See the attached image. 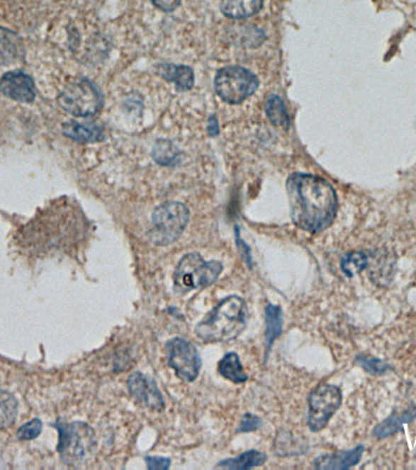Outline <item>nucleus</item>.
Here are the masks:
<instances>
[{"mask_svg": "<svg viewBox=\"0 0 416 470\" xmlns=\"http://www.w3.org/2000/svg\"><path fill=\"white\" fill-rule=\"evenodd\" d=\"M293 224L310 234H319L330 227L339 201L335 190L325 179L296 173L286 181Z\"/></svg>", "mask_w": 416, "mask_h": 470, "instance_id": "nucleus-1", "label": "nucleus"}, {"mask_svg": "<svg viewBox=\"0 0 416 470\" xmlns=\"http://www.w3.org/2000/svg\"><path fill=\"white\" fill-rule=\"evenodd\" d=\"M246 321L247 306L244 300L237 295H230L196 326L195 332L205 343L229 342L244 331Z\"/></svg>", "mask_w": 416, "mask_h": 470, "instance_id": "nucleus-2", "label": "nucleus"}, {"mask_svg": "<svg viewBox=\"0 0 416 470\" xmlns=\"http://www.w3.org/2000/svg\"><path fill=\"white\" fill-rule=\"evenodd\" d=\"M222 271L223 265L219 261H206L198 253H190L183 257L174 271V290L178 293H188L210 286Z\"/></svg>", "mask_w": 416, "mask_h": 470, "instance_id": "nucleus-3", "label": "nucleus"}, {"mask_svg": "<svg viewBox=\"0 0 416 470\" xmlns=\"http://www.w3.org/2000/svg\"><path fill=\"white\" fill-rule=\"evenodd\" d=\"M190 218L186 205L179 202H167L157 207L152 214L151 241L157 246L176 242L184 232Z\"/></svg>", "mask_w": 416, "mask_h": 470, "instance_id": "nucleus-4", "label": "nucleus"}, {"mask_svg": "<svg viewBox=\"0 0 416 470\" xmlns=\"http://www.w3.org/2000/svg\"><path fill=\"white\" fill-rule=\"evenodd\" d=\"M258 86L257 76L240 66H227L215 74V93L223 101L232 105L242 103L254 95Z\"/></svg>", "mask_w": 416, "mask_h": 470, "instance_id": "nucleus-5", "label": "nucleus"}, {"mask_svg": "<svg viewBox=\"0 0 416 470\" xmlns=\"http://www.w3.org/2000/svg\"><path fill=\"white\" fill-rule=\"evenodd\" d=\"M59 103L69 115L86 118L100 111L103 107V95L93 81L77 79L64 88L59 96Z\"/></svg>", "mask_w": 416, "mask_h": 470, "instance_id": "nucleus-6", "label": "nucleus"}, {"mask_svg": "<svg viewBox=\"0 0 416 470\" xmlns=\"http://www.w3.org/2000/svg\"><path fill=\"white\" fill-rule=\"evenodd\" d=\"M56 428L59 432L57 449L62 459L69 464L84 461L86 454L94 449V432L86 423H59Z\"/></svg>", "mask_w": 416, "mask_h": 470, "instance_id": "nucleus-7", "label": "nucleus"}, {"mask_svg": "<svg viewBox=\"0 0 416 470\" xmlns=\"http://www.w3.org/2000/svg\"><path fill=\"white\" fill-rule=\"evenodd\" d=\"M308 402L309 428L312 432H320L341 406L342 394L335 385H320L309 395Z\"/></svg>", "mask_w": 416, "mask_h": 470, "instance_id": "nucleus-8", "label": "nucleus"}, {"mask_svg": "<svg viewBox=\"0 0 416 470\" xmlns=\"http://www.w3.org/2000/svg\"><path fill=\"white\" fill-rule=\"evenodd\" d=\"M168 365L181 381L193 382L201 369L198 349L183 338H173L166 344Z\"/></svg>", "mask_w": 416, "mask_h": 470, "instance_id": "nucleus-9", "label": "nucleus"}, {"mask_svg": "<svg viewBox=\"0 0 416 470\" xmlns=\"http://www.w3.org/2000/svg\"><path fill=\"white\" fill-rule=\"evenodd\" d=\"M128 388L130 394L144 406L154 411L164 408L162 394L154 379L144 376L142 373L134 372L128 378Z\"/></svg>", "mask_w": 416, "mask_h": 470, "instance_id": "nucleus-10", "label": "nucleus"}, {"mask_svg": "<svg viewBox=\"0 0 416 470\" xmlns=\"http://www.w3.org/2000/svg\"><path fill=\"white\" fill-rule=\"evenodd\" d=\"M0 91L6 98L20 103H32L35 98V83L21 71L5 73L0 78Z\"/></svg>", "mask_w": 416, "mask_h": 470, "instance_id": "nucleus-11", "label": "nucleus"}, {"mask_svg": "<svg viewBox=\"0 0 416 470\" xmlns=\"http://www.w3.org/2000/svg\"><path fill=\"white\" fill-rule=\"evenodd\" d=\"M363 452H364V447L358 446V447L351 449V451L325 454V456H322L314 462V466H315V469H349L351 466H356L359 463Z\"/></svg>", "mask_w": 416, "mask_h": 470, "instance_id": "nucleus-12", "label": "nucleus"}, {"mask_svg": "<svg viewBox=\"0 0 416 470\" xmlns=\"http://www.w3.org/2000/svg\"><path fill=\"white\" fill-rule=\"evenodd\" d=\"M62 132L66 137L74 142H84V144L101 142L103 139V129L94 123H81L73 120L64 125Z\"/></svg>", "mask_w": 416, "mask_h": 470, "instance_id": "nucleus-13", "label": "nucleus"}, {"mask_svg": "<svg viewBox=\"0 0 416 470\" xmlns=\"http://www.w3.org/2000/svg\"><path fill=\"white\" fill-rule=\"evenodd\" d=\"M262 6L263 0H220V11L234 20L251 18L259 13Z\"/></svg>", "mask_w": 416, "mask_h": 470, "instance_id": "nucleus-14", "label": "nucleus"}, {"mask_svg": "<svg viewBox=\"0 0 416 470\" xmlns=\"http://www.w3.org/2000/svg\"><path fill=\"white\" fill-rule=\"evenodd\" d=\"M23 54L21 40L11 30L0 28V66L13 64Z\"/></svg>", "mask_w": 416, "mask_h": 470, "instance_id": "nucleus-15", "label": "nucleus"}, {"mask_svg": "<svg viewBox=\"0 0 416 470\" xmlns=\"http://www.w3.org/2000/svg\"><path fill=\"white\" fill-rule=\"evenodd\" d=\"M159 74L166 81H172L179 89H191L195 81L193 69L183 64H161L157 67Z\"/></svg>", "mask_w": 416, "mask_h": 470, "instance_id": "nucleus-16", "label": "nucleus"}, {"mask_svg": "<svg viewBox=\"0 0 416 470\" xmlns=\"http://www.w3.org/2000/svg\"><path fill=\"white\" fill-rule=\"evenodd\" d=\"M218 372L220 376L232 383H244L249 381V376L244 372L240 357L236 352H229L219 361Z\"/></svg>", "mask_w": 416, "mask_h": 470, "instance_id": "nucleus-17", "label": "nucleus"}, {"mask_svg": "<svg viewBox=\"0 0 416 470\" xmlns=\"http://www.w3.org/2000/svg\"><path fill=\"white\" fill-rule=\"evenodd\" d=\"M415 417L416 407L407 408V410L404 411L402 415H398L397 413H393L385 422L378 424V427L373 429V435L378 437V439H385L387 436L393 435L402 429L404 424L412 422Z\"/></svg>", "mask_w": 416, "mask_h": 470, "instance_id": "nucleus-18", "label": "nucleus"}, {"mask_svg": "<svg viewBox=\"0 0 416 470\" xmlns=\"http://www.w3.org/2000/svg\"><path fill=\"white\" fill-rule=\"evenodd\" d=\"M266 462V454L258 452L256 449H249L247 452L241 453L240 456H237V457L219 462L217 466L225 468V469L244 470L263 466Z\"/></svg>", "mask_w": 416, "mask_h": 470, "instance_id": "nucleus-19", "label": "nucleus"}, {"mask_svg": "<svg viewBox=\"0 0 416 470\" xmlns=\"http://www.w3.org/2000/svg\"><path fill=\"white\" fill-rule=\"evenodd\" d=\"M283 332V311L279 306L268 304L266 308V345L269 351L276 338Z\"/></svg>", "mask_w": 416, "mask_h": 470, "instance_id": "nucleus-20", "label": "nucleus"}, {"mask_svg": "<svg viewBox=\"0 0 416 470\" xmlns=\"http://www.w3.org/2000/svg\"><path fill=\"white\" fill-rule=\"evenodd\" d=\"M266 117L271 120V123L275 127L279 128L288 129L290 127V117H288V110L283 103V100L276 96L271 95L266 103Z\"/></svg>", "mask_w": 416, "mask_h": 470, "instance_id": "nucleus-21", "label": "nucleus"}, {"mask_svg": "<svg viewBox=\"0 0 416 470\" xmlns=\"http://www.w3.org/2000/svg\"><path fill=\"white\" fill-rule=\"evenodd\" d=\"M18 415V401L11 394L0 389V430L13 425Z\"/></svg>", "mask_w": 416, "mask_h": 470, "instance_id": "nucleus-22", "label": "nucleus"}, {"mask_svg": "<svg viewBox=\"0 0 416 470\" xmlns=\"http://www.w3.org/2000/svg\"><path fill=\"white\" fill-rule=\"evenodd\" d=\"M366 265H368V258L361 252L348 253L341 261V269L348 277H352L358 273H361Z\"/></svg>", "mask_w": 416, "mask_h": 470, "instance_id": "nucleus-23", "label": "nucleus"}, {"mask_svg": "<svg viewBox=\"0 0 416 470\" xmlns=\"http://www.w3.org/2000/svg\"><path fill=\"white\" fill-rule=\"evenodd\" d=\"M152 154H154L156 162H159V164H163V166H169V164H173V163L178 161L176 159H178L179 152H178L176 146L173 145L172 142H159L154 146Z\"/></svg>", "mask_w": 416, "mask_h": 470, "instance_id": "nucleus-24", "label": "nucleus"}, {"mask_svg": "<svg viewBox=\"0 0 416 470\" xmlns=\"http://www.w3.org/2000/svg\"><path fill=\"white\" fill-rule=\"evenodd\" d=\"M42 429H43L42 422L39 419H32L30 422L18 429V437L21 440H33L42 432Z\"/></svg>", "mask_w": 416, "mask_h": 470, "instance_id": "nucleus-25", "label": "nucleus"}, {"mask_svg": "<svg viewBox=\"0 0 416 470\" xmlns=\"http://www.w3.org/2000/svg\"><path fill=\"white\" fill-rule=\"evenodd\" d=\"M356 360H358V364L361 365L366 372L371 373V374H382L388 369V366L381 360L366 359V357H361V356Z\"/></svg>", "mask_w": 416, "mask_h": 470, "instance_id": "nucleus-26", "label": "nucleus"}, {"mask_svg": "<svg viewBox=\"0 0 416 470\" xmlns=\"http://www.w3.org/2000/svg\"><path fill=\"white\" fill-rule=\"evenodd\" d=\"M262 427V419L258 418L257 415L247 413L241 419L240 425L237 427V432H249L257 430Z\"/></svg>", "mask_w": 416, "mask_h": 470, "instance_id": "nucleus-27", "label": "nucleus"}, {"mask_svg": "<svg viewBox=\"0 0 416 470\" xmlns=\"http://www.w3.org/2000/svg\"><path fill=\"white\" fill-rule=\"evenodd\" d=\"M146 464L150 470H167L171 466V459L164 457H146Z\"/></svg>", "mask_w": 416, "mask_h": 470, "instance_id": "nucleus-28", "label": "nucleus"}, {"mask_svg": "<svg viewBox=\"0 0 416 470\" xmlns=\"http://www.w3.org/2000/svg\"><path fill=\"white\" fill-rule=\"evenodd\" d=\"M181 0H151V3L156 8H159L162 11H166V13L174 11L179 6V4H181Z\"/></svg>", "mask_w": 416, "mask_h": 470, "instance_id": "nucleus-29", "label": "nucleus"}, {"mask_svg": "<svg viewBox=\"0 0 416 470\" xmlns=\"http://www.w3.org/2000/svg\"><path fill=\"white\" fill-rule=\"evenodd\" d=\"M236 244H237V248L240 251L241 257L244 258V260L249 264V268H252L251 251H249V246L244 243V241L241 240L239 234H236Z\"/></svg>", "mask_w": 416, "mask_h": 470, "instance_id": "nucleus-30", "label": "nucleus"}, {"mask_svg": "<svg viewBox=\"0 0 416 470\" xmlns=\"http://www.w3.org/2000/svg\"><path fill=\"white\" fill-rule=\"evenodd\" d=\"M219 133L218 122L215 120V115L210 117V122H208V134L210 137H215Z\"/></svg>", "mask_w": 416, "mask_h": 470, "instance_id": "nucleus-31", "label": "nucleus"}]
</instances>
